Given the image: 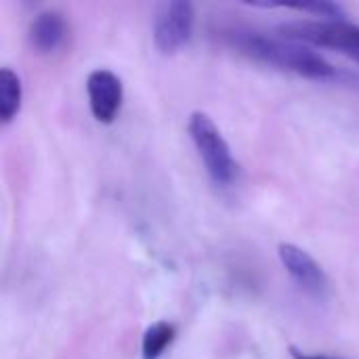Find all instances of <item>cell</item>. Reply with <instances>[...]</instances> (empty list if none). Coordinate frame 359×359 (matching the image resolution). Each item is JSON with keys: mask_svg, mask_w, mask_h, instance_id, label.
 <instances>
[{"mask_svg": "<svg viewBox=\"0 0 359 359\" xmlns=\"http://www.w3.org/2000/svg\"><path fill=\"white\" fill-rule=\"evenodd\" d=\"M221 36L229 46H233L238 53L246 55L248 59L282 72L297 74L307 80L339 82L347 78V74L339 72L330 61H326L320 53H316L307 44L286 38H271L240 27H227L221 32Z\"/></svg>", "mask_w": 359, "mask_h": 359, "instance_id": "1", "label": "cell"}, {"mask_svg": "<svg viewBox=\"0 0 359 359\" xmlns=\"http://www.w3.org/2000/svg\"><path fill=\"white\" fill-rule=\"evenodd\" d=\"M189 137L204 162V168L215 185L227 187L236 179L238 164L231 156L229 143L225 141L219 126L204 111H194L189 116Z\"/></svg>", "mask_w": 359, "mask_h": 359, "instance_id": "2", "label": "cell"}, {"mask_svg": "<svg viewBox=\"0 0 359 359\" xmlns=\"http://www.w3.org/2000/svg\"><path fill=\"white\" fill-rule=\"evenodd\" d=\"M280 36L301 44L339 50L359 61V25L341 21H290L278 27Z\"/></svg>", "mask_w": 359, "mask_h": 359, "instance_id": "3", "label": "cell"}, {"mask_svg": "<svg viewBox=\"0 0 359 359\" xmlns=\"http://www.w3.org/2000/svg\"><path fill=\"white\" fill-rule=\"evenodd\" d=\"M196 11L191 2L170 0L158 6L154 15V44L162 55L179 53L194 34Z\"/></svg>", "mask_w": 359, "mask_h": 359, "instance_id": "4", "label": "cell"}, {"mask_svg": "<svg viewBox=\"0 0 359 359\" xmlns=\"http://www.w3.org/2000/svg\"><path fill=\"white\" fill-rule=\"evenodd\" d=\"M278 255L286 273L305 294L313 299H324L328 294V288H330L328 276L307 250L294 244H280Z\"/></svg>", "mask_w": 359, "mask_h": 359, "instance_id": "5", "label": "cell"}, {"mask_svg": "<svg viewBox=\"0 0 359 359\" xmlns=\"http://www.w3.org/2000/svg\"><path fill=\"white\" fill-rule=\"evenodd\" d=\"M86 93L93 118L101 124H111L124 99L122 80L109 69H95L86 78Z\"/></svg>", "mask_w": 359, "mask_h": 359, "instance_id": "6", "label": "cell"}, {"mask_svg": "<svg viewBox=\"0 0 359 359\" xmlns=\"http://www.w3.org/2000/svg\"><path fill=\"white\" fill-rule=\"evenodd\" d=\"M67 21L63 17L61 11H55V8H48V11H42L38 13L29 27H27V40H29V46L40 53V55H53L57 53L65 40H67Z\"/></svg>", "mask_w": 359, "mask_h": 359, "instance_id": "7", "label": "cell"}, {"mask_svg": "<svg viewBox=\"0 0 359 359\" xmlns=\"http://www.w3.org/2000/svg\"><path fill=\"white\" fill-rule=\"evenodd\" d=\"M21 99H23L21 78L11 67H2L0 69V122L2 124H8L17 118L21 109Z\"/></svg>", "mask_w": 359, "mask_h": 359, "instance_id": "8", "label": "cell"}, {"mask_svg": "<svg viewBox=\"0 0 359 359\" xmlns=\"http://www.w3.org/2000/svg\"><path fill=\"white\" fill-rule=\"evenodd\" d=\"M177 337V328L170 322H156L151 324L141 341V358L143 359H160L164 351L172 345Z\"/></svg>", "mask_w": 359, "mask_h": 359, "instance_id": "9", "label": "cell"}, {"mask_svg": "<svg viewBox=\"0 0 359 359\" xmlns=\"http://www.w3.org/2000/svg\"><path fill=\"white\" fill-rule=\"evenodd\" d=\"M286 8H294L299 13H309L322 17V21H341L345 19V8L337 2H307V4H286Z\"/></svg>", "mask_w": 359, "mask_h": 359, "instance_id": "10", "label": "cell"}, {"mask_svg": "<svg viewBox=\"0 0 359 359\" xmlns=\"http://www.w3.org/2000/svg\"><path fill=\"white\" fill-rule=\"evenodd\" d=\"M288 353L292 359H343V358H334V355H324V353H307V351H301L297 347H288Z\"/></svg>", "mask_w": 359, "mask_h": 359, "instance_id": "11", "label": "cell"}]
</instances>
